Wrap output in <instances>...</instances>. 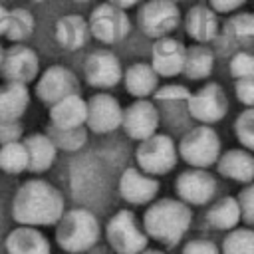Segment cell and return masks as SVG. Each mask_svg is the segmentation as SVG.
Listing matches in <instances>:
<instances>
[{"mask_svg": "<svg viewBox=\"0 0 254 254\" xmlns=\"http://www.w3.org/2000/svg\"><path fill=\"white\" fill-rule=\"evenodd\" d=\"M105 240L115 254H141L147 248L149 236L139 226L135 212L121 208L107 220Z\"/></svg>", "mask_w": 254, "mask_h": 254, "instance_id": "obj_6", "label": "cell"}, {"mask_svg": "<svg viewBox=\"0 0 254 254\" xmlns=\"http://www.w3.org/2000/svg\"><path fill=\"white\" fill-rule=\"evenodd\" d=\"M214 69V54L206 44H192L185 52V65L183 73L190 81H200L210 77Z\"/></svg>", "mask_w": 254, "mask_h": 254, "instance_id": "obj_25", "label": "cell"}, {"mask_svg": "<svg viewBox=\"0 0 254 254\" xmlns=\"http://www.w3.org/2000/svg\"><path fill=\"white\" fill-rule=\"evenodd\" d=\"M87 38H89V26H87L85 18H81L79 14H65L62 18H58L56 40L64 50L75 52L81 46H85Z\"/></svg>", "mask_w": 254, "mask_h": 254, "instance_id": "obj_24", "label": "cell"}, {"mask_svg": "<svg viewBox=\"0 0 254 254\" xmlns=\"http://www.w3.org/2000/svg\"><path fill=\"white\" fill-rule=\"evenodd\" d=\"M234 135L238 143L254 153V107H246L234 121Z\"/></svg>", "mask_w": 254, "mask_h": 254, "instance_id": "obj_33", "label": "cell"}, {"mask_svg": "<svg viewBox=\"0 0 254 254\" xmlns=\"http://www.w3.org/2000/svg\"><path fill=\"white\" fill-rule=\"evenodd\" d=\"M161 183L157 177L143 173L137 167H127L119 177V194L125 202L141 206L151 204L159 194Z\"/></svg>", "mask_w": 254, "mask_h": 254, "instance_id": "obj_16", "label": "cell"}, {"mask_svg": "<svg viewBox=\"0 0 254 254\" xmlns=\"http://www.w3.org/2000/svg\"><path fill=\"white\" fill-rule=\"evenodd\" d=\"M187 107L192 119L202 125H214L222 121L228 113V97L220 83L208 81L189 95Z\"/></svg>", "mask_w": 254, "mask_h": 254, "instance_id": "obj_9", "label": "cell"}, {"mask_svg": "<svg viewBox=\"0 0 254 254\" xmlns=\"http://www.w3.org/2000/svg\"><path fill=\"white\" fill-rule=\"evenodd\" d=\"M123 121V107L107 91H97L87 99V119L85 127L97 135L113 133L115 129L121 127Z\"/></svg>", "mask_w": 254, "mask_h": 254, "instance_id": "obj_14", "label": "cell"}, {"mask_svg": "<svg viewBox=\"0 0 254 254\" xmlns=\"http://www.w3.org/2000/svg\"><path fill=\"white\" fill-rule=\"evenodd\" d=\"M238 204H240V212H242V220L246 224L254 226V181L248 183L240 192H238Z\"/></svg>", "mask_w": 254, "mask_h": 254, "instance_id": "obj_36", "label": "cell"}, {"mask_svg": "<svg viewBox=\"0 0 254 254\" xmlns=\"http://www.w3.org/2000/svg\"><path fill=\"white\" fill-rule=\"evenodd\" d=\"M36 28V20L32 16L30 10L26 8H12L10 10V20H8V30H6V38L12 44H22L26 42Z\"/></svg>", "mask_w": 254, "mask_h": 254, "instance_id": "obj_30", "label": "cell"}, {"mask_svg": "<svg viewBox=\"0 0 254 254\" xmlns=\"http://www.w3.org/2000/svg\"><path fill=\"white\" fill-rule=\"evenodd\" d=\"M24 137V127L20 119H0V145L22 141Z\"/></svg>", "mask_w": 254, "mask_h": 254, "instance_id": "obj_37", "label": "cell"}, {"mask_svg": "<svg viewBox=\"0 0 254 254\" xmlns=\"http://www.w3.org/2000/svg\"><path fill=\"white\" fill-rule=\"evenodd\" d=\"M87 26H89V36H93L97 42L105 46L121 42L131 32V20L127 16V10H121L109 2L97 4L91 10L87 18Z\"/></svg>", "mask_w": 254, "mask_h": 254, "instance_id": "obj_7", "label": "cell"}, {"mask_svg": "<svg viewBox=\"0 0 254 254\" xmlns=\"http://www.w3.org/2000/svg\"><path fill=\"white\" fill-rule=\"evenodd\" d=\"M22 141L28 151V171L34 175L46 173L58 155V147L52 143V139L46 133H32Z\"/></svg>", "mask_w": 254, "mask_h": 254, "instance_id": "obj_23", "label": "cell"}, {"mask_svg": "<svg viewBox=\"0 0 254 254\" xmlns=\"http://www.w3.org/2000/svg\"><path fill=\"white\" fill-rule=\"evenodd\" d=\"M50 123L56 127H83L87 119V101L77 93L65 95L64 99L56 101L48 109Z\"/></svg>", "mask_w": 254, "mask_h": 254, "instance_id": "obj_21", "label": "cell"}, {"mask_svg": "<svg viewBox=\"0 0 254 254\" xmlns=\"http://www.w3.org/2000/svg\"><path fill=\"white\" fill-rule=\"evenodd\" d=\"M190 95L189 87L181 85V83H167V85H161L155 89L153 97L157 101H187Z\"/></svg>", "mask_w": 254, "mask_h": 254, "instance_id": "obj_35", "label": "cell"}, {"mask_svg": "<svg viewBox=\"0 0 254 254\" xmlns=\"http://www.w3.org/2000/svg\"><path fill=\"white\" fill-rule=\"evenodd\" d=\"M83 77L89 87L107 91L123 81V67L119 58L109 50H95L85 58Z\"/></svg>", "mask_w": 254, "mask_h": 254, "instance_id": "obj_10", "label": "cell"}, {"mask_svg": "<svg viewBox=\"0 0 254 254\" xmlns=\"http://www.w3.org/2000/svg\"><path fill=\"white\" fill-rule=\"evenodd\" d=\"M77 91H79V81L75 73L69 67L60 65V64L50 65L36 79V97L48 107L64 99L65 95H71Z\"/></svg>", "mask_w": 254, "mask_h": 254, "instance_id": "obj_13", "label": "cell"}, {"mask_svg": "<svg viewBox=\"0 0 254 254\" xmlns=\"http://www.w3.org/2000/svg\"><path fill=\"white\" fill-rule=\"evenodd\" d=\"M64 212V194L46 179H28L12 196L10 214L24 226H56Z\"/></svg>", "mask_w": 254, "mask_h": 254, "instance_id": "obj_1", "label": "cell"}, {"mask_svg": "<svg viewBox=\"0 0 254 254\" xmlns=\"http://www.w3.org/2000/svg\"><path fill=\"white\" fill-rule=\"evenodd\" d=\"M0 171L8 175H20L28 171V151L24 141L0 145Z\"/></svg>", "mask_w": 254, "mask_h": 254, "instance_id": "obj_29", "label": "cell"}, {"mask_svg": "<svg viewBox=\"0 0 254 254\" xmlns=\"http://www.w3.org/2000/svg\"><path fill=\"white\" fill-rule=\"evenodd\" d=\"M99 222L87 208H69L56 222V242L64 252L81 254L99 240Z\"/></svg>", "mask_w": 254, "mask_h": 254, "instance_id": "obj_3", "label": "cell"}, {"mask_svg": "<svg viewBox=\"0 0 254 254\" xmlns=\"http://www.w3.org/2000/svg\"><path fill=\"white\" fill-rule=\"evenodd\" d=\"M242 220L236 196H222L206 210V222L216 230H232Z\"/></svg>", "mask_w": 254, "mask_h": 254, "instance_id": "obj_27", "label": "cell"}, {"mask_svg": "<svg viewBox=\"0 0 254 254\" xmlns=\"http://www.w3.org/2000/svg\"><path fill=\"white\" fill-rule=\"evenodd\" d=\"M185 30L194 44H208L218 36V18L210 6L196 4L185 16Z\"/></svg>", "mask_w": 254, "mask_h": 254, "instance_id": "obj_20", "label": "cell"}, {"mask_svg": "<svg viewBox=\"0 0 254 254\" xmlns=\"http://www.w3.org/2000/svg\"><path fill=\"white\" fill-rule=\"evenodd\" d=\"M64 254H73V252H64Z\"/></svg>", "mask_w": 254, "mask_h": 254, "instance_id": "obj_47", "label": "cell"}, {"mask_svg": "<svg viewBox=\"0 0 254 254\" xmlns=\"http://www.w3.org/2000/svg\"><path fill=\"white\" fill-rule=\"evenodd\" d=\"M226 34L238 42L254 40V14H250V12L234 14L226 22Z\"/></svg>", "mask_w": 254, "mask_h": 254, "instance_id": "obj_32", "label": "cell"}, {"mask_svg": "<svg viewBox=\"0 0 254 254\" xmlns=\"http://www.w3.org/2000/svg\"><path fill=\"white\" fill-rule=\"evenodd\" d=\"M38 71H40V60L30 46L12 44L10 48L4 50L0 64V75L4 77V81L28 85L34 79H38Z\"/></svg>", "mask_w": 254, "mask_h": 254, "instance_id": "obj_11", "label": "cell"}, {"mask_svg": "<svg viewBox=\"0 0 254 254\" xmlns=\"http://www.w3.org/2000/svg\"><path fill=\"white\" fill-rule=\"evenodd\" d=\"M181 22V10L173 0H147L137 10V26L139 30L153 38H165L173 30H177Z\"/></svg>", "mask_w": 254, "mask_h": 254, "instance_id": "obj_8", "label": "cell"}, {"mask_svg": "<svg viewBox=\"0 0 254 254\" xmlns=\"http://www.w3.org/2000/svg\"><path fill=\"white\" fill-rule=\"evenodd\" d=\"M34 2H46V0H34Z\"/></svg>", "mask_w": 254, "mask_h": 254, "instance_id": "obj_46", "label": "cell"}, {"mask_svg": "<svg viewBox=\"0 0 254 254\" xmlns=\"http://www.w3.org/2000/svg\"><path fill=\"white\" fill-rule=\"evenodd\" d=\"M187 46L177 38L165 36L155 40L151 48V65L159 77H177L183 73Z\"/></svg>", "mask_w": 254, "mask_h": 254, "instance_id": "obj_17", "label": "cell"}, {"mask_svg": "<svg viewBox=\"0 0 254 254\" xmlns=\"http://www.w3.org/2000/svg\"><path fill=\"white\" fill-rule=\"evenodd\" d=\"M192 222V210L181 198L153 200L143 214V230L149 238L163 246H177L189 232Z\"/></svg>", "mask_w": 254, "mask_h": 254, "instance_id": "obj_2", "label": "cell"}, {"mask_svg": "<svg viewBox=\"0 0 254 254\" xmlns=\"http://www.w3.org/2000/svg\"><path fill=\"white\" fill-rule=\"evenodd\" d=\"M173 2H183V0H173Z\"/></svg>", "mask_w": 254, "mask_h": 254, "instance_id": "obj_48", "label": "cell"}, {"mask_svg": "<svg viewBox=\"0 0 254 254\" xmlns=\"http://www.w3.org/2000/svg\"><path fill=\"white\" fill-rule=\"evenodd\" d=\"M123 85L135 99H147L159 87V75L151 64L133 62L127 69H123Z\"/></svg>", "mask_w": 254, "mask_h": 254, "instance_id": "obj_22", "label": "cell"}, {"mask_svg": "<svg viewBox=\"0 0 254 254\" xmlns=\"http://www.w3.org/2000/svg\"><path fill=\"white\" fill-rule=\"evenodd\" d=\"M234 95L244 107H254V75L236 79L234 83Z\"/></svg>", "mask_w": 254, "mask_h": 254, "instance_id": "obj_38", "label": "cell"}, {"mask_svg": "<svg viewBox=\"0 0 254 254\" xmlns=\"http://www.w3.org/2000/svg\"><path fill=\"white\" fill-rule=\"evenodd\" d=\"M30 105V91L24 83L6 81L0 85V119H20Z\"/></svg>", "mask_w": 254, "mask_h": 254, "instance_id": "obj_26", "label": "cell"}, {"mask_svg": "<svg viewBox=\"0 0 254 254\" xmlns=\"http://www.w3.org/2000/svg\"><path fill=\"white\" fill-rule=\"evenodd\" d=\"M177 196L189 206H204L216 194V179L206 169H187L175 179Z\"/></svg>", "mask_w": 254, "mask_h": 254, "instance_id": "obj_12", "label": "cell"}, {"mask_svg": "<svg viewBox=\"0 0 254 254\" xmlns=\"http://www.w3.org/2000/svg\"><path fill=\"white\" fill-rule=\"evenodd\" d=\"M8 20H10V10L0 6V38L6 36V30H8Z\"/></svg>", "mask_w": 254, "mask_h": 254, "instance_id": "obj_41", "label": "cell"}, {"mask_svg": "<svg viewBox=\"0 0 254 254\" xmlns=\"http://www.w3.org/2000/svg\"><path fill=\"white\" fill-rule=\"evenodd\" d=\"M216 171L224 179L248 185L254 181V155L248 149H228L218 157Z\"/></svg>", "mask_w": 254, "mask_h": 254, "instance_id": "obj_19", "label": "cell"}, {"mask_svg": "<svg viewBox=\"0 0 254 254\" xmlns=\"http://www.w3.org/2000/svg\"><path fill=\"white\" fill-rule=\"evenodd\" d=\"M179 159L194 169H208L220 157V137L210 125H196L183 135L177 145Z\"/></svg>", "mask_w": 254, "mask_h": 254, "instance_id": "obj_4", "label": "cell"}, {"mask_svg": "<svg viewBox=\"0 0 254 254\" xmlns=\"http://www.w3.org/2000/svg\"><path fill=\"white\" fill-rule=\"evenodd\" d=\"M2 54H4V50H2V46H0V64H2Z\"/></svg>", "mask_w": 254, "mask_h": 254, "instance_id": "obj_45", "label": "cell"}, {"mask_svg": "<svg viewBox=\"0 0 254 254\" xmlns=\"http://www.w3.org/2000/svg\"><path fill=\"white\" fill-rule=\"evenodd\" d=\"M181 254H220V250L208 238H192L183 246Z\"/></svg>", "mask_w": 254, "mask_h": 254, "instance_id": "obj_39", "label": "cell"}, {"mask_svg": "<svg viewBox=\"0 0 254 254\" xmlns=\"http://www.w3.org/2000/svg\"><path fill=\"white\" fill-rule=\"evenodd\" d=\"M141 254H165L163 250H157V248H145Z\"/></svg>", "mask_w": 254, "mask_h": 254, "instance_id": "obj_43", "label": "cell"}, {"mask_svg": "<svg viewBox=\"0 0 254 254\" xmlns=\"http://www.w3.org/2000/svg\"><path fill=\"white\" fill-rule=\"evenodd\" d=\"M228 69H230V75L234 79L252 77L254 75V54H250V52H236L230 58Z\"/></svg>", "mask_w": 254, "mask_h": 254, "instance_id": "obj_34", "label": "cell"}, {"mask_svg": "<svg viewBox=\"0 0 254 254\" xmlns=\"http://www.w3.org/2000/svg\"><path fill=\"white\" fill-rule=\"evenodd\" d=\"M121 129L133 141H143L157 133L159 129V111L149 99H135L123 109Z\"/></svg>", "mask_w": 254, "mask_h": 254, "instance_id": "obj_15", "label": "cell"}, {"mask_svg": "<svg viewBox=\"0 0 254 254\" xmlns=\"http://www.w3.org/2000/svg\"><path fill=\"white\" fill-rule=\"evenodd\" d=\"M71 2H77V4H85V2H89V0H71Z\"/></svg>", "mask_w": 254, "mask_h": 254, "instance_id": "obj_44", "label": "cell"}, {"mask_svg": "<svg viewBox=\"0 0 254 254\" xmlns=\"http://www.w3.org/2000/svg\"><path fill=\"white\" fill-rule=\"evenodd\" d=\"M105 2H109V4H113L117 8H121V10H129V8H135L141 0H105Z\"/></svg>", "mask_w": 254, "mask_h": 254, "instance_id": "obj_42", "label": "cell"}, {"mask_svg": "<svg viewBox=\"0 0 254 254\" xmlns=\"http://www.w3.org/2000/svg\"><path fill=\"white\" fill-rule=\"evenodd\" d=\"M137 169L151 177H161L171 173L179 163V151L175 141L165 133H155L139 141L135 149Z\"/></svg>", "mask_w": 254, "mask_h": 254, "instance_id": "obj_5", "label": "cell"}, {"mask_svg": "<svg viewBox=\"0 0 254 254\" xmlns=\"http://www.w3.org/2000/svg\"><path fill=\"white\" fill-rule=\"evenodd\" d=\"M222 254H254V230L232 228L222 240Z\"/></svg>", "mask_w": 254, "mask_h": 254, "instance_id": "obj_31", "label": "cell"}, {"mask_svg": "<svg viewBox=\"0 0 254 254\" xmlns=\"http://www.w3.org/2000/svg\"><path fill=\"white\" fill-rule=\"evenodd\" d=\"M246 0H208L210 8L216 12V14H230L234 10H238Z\"/></svg>", "mask_w": 254, "mask_h": 254, "instance_id": "obj_40", "label": "cell"}, {"mask_svg": "<svg viewBox=\"0 0 254 254\" xmlns=\"http://www.w3.org/2000/svg\"><path fill=\"white\" fill-rule=\"evenodd\" d=\"M46 135L52 139V143L62 149V151H79L85 143H87V131L85 125L83 127H56V125H48L46 127Z\"/></svg>", "mask_w": 254, "mask_h": 254, "instance_id": "obj_28", "label": "cell"}, {"mask_svg": "<svg viewBox=\"0 0 254 254\" xmlns=\"http://www.w3.org/2000/svg\"><path fill=\"white\" fill-rule=\"evenodd\" d=\"M6 254H52L50 240L36 226L18 224L6 236Z\"/></svg>", "mask_w": 254, "mask_h": 254, "instance_id": "obj_18", "label": "cell"}]
</instances>
